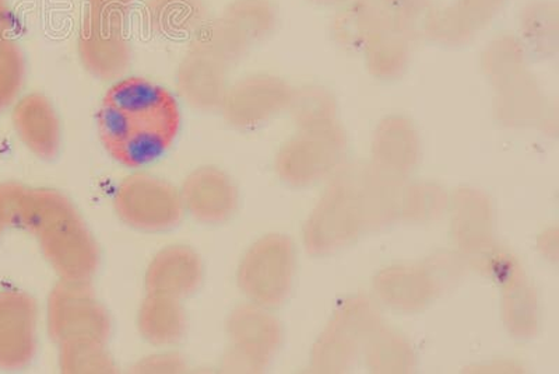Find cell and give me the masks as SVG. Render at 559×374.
<instances>
[{"label":"cell","mask_w":559,"mask_h":374,"mask_svg":"<svg viewBox=\"0 0 559 374\" xmlns=\"http://www.w3.org/2000/svg\"><path fill=\"white\" fill-rule=\"evenodd\" d=\"M105 151L122 166L142 167L166 153L181 128V109L166 87L123 79L105 93L97 113Z\"/></svg>","instance_id":"obj_1"},{"label":"cell","mask_w":559,"mask_h":374,"mask_svg":"<svg viewBox=\"0 0 559 374\" xmlns=\"http://www.w3.org/2000/svg\"><path fill=\"white\" fill-rule=\"evenodd\" d=\"M366 229L357 188V172L336 178L313 208L304 229L311 256L323 257L356 241Z\"/></svg>","instance_id":"obj_2"},{"label":"cell","mask_w":559,"mask_h":374,"mask_svg":"<svg viewBox=\"0 0 559 374\" xmlns=\"http://www.w3.org/2000/svg\"><path fill=\"white\" fill-rule=\"evenodd\" d=\"M296 276V249L292 238L269 234L245 253L237 281L249 302L264 308L282 306Z\"/></svg>","instance_id":"obj_3"},{"label":"cell","mask_w":559,"mask_h":374,"mask_svg":"<svg viewBox=\"0 0 559 374\" xmlns=\"http://www.w3.org/2000/svg\"><path fill=\"white\" fill-rule=\"evenodd\" d=\"M346 156L347 137L337 121L302 129L280 149L277 176L288 186H312L341 172Z\"/></svg>","instance_id":"obj_4"},{"label":"cell","mask_w":559,"mask_h":374,"mask_svg":"<svg viewBox=\"0 0 559 374\" xmlns=\"http://www.w3.org/2000/svg\"><path fill=\"white\" fill-rule=\"evenodd\" d=\"M382 328V318L371 301L362 296L347 299L334 312L326 330L314 343L312 367L324 373L348 371L369 339Z\"/></svg>","instance_id":"obj_5"},{"label":"cell","mask_w":559,"mask_h":374,"mask_svg":"<svg viewBox=\"0 0 559 374\" xmlns=\"http://www.w3.org/2000/svg\"><path fill=\"white\" fill-rule=\"evenodd\" d=\"M48 332L55 343L92 339L108 342L111 316L90 282L59 281L48 297Z\"/></svg>","instance_id":"obj_6"},{"label":"cell","mask_w":559,"mask_h":374,"mask_svg":"<svg viewBox=\"0 0 559 374\" xmlns=\"http://www.w3.org/2000/svg\"><path fill=\"white\" fill-rule=\"evenodd\" d=\"M114 207L123 223L147 233L171 231L185 213L181 192L166 179L144 173L132 174L119 184Z\"/></svg>","instance_id":"obj_7"},{"label":"cell","mask_w":559,"mask_h":374,"mask_svg":"<svg viewBox=\"0 0 559 374\" xmlns=\"http://www.w3.org/2000/svg\"><path fill=\"white\" fill-rule=\"evenodd\" d=\"M229 348L223 359L226 372L257 373L267 367L283 341L282 324L267 308L242 304L227 318Z\"/></svg>","instance_id":"obj_8"},{"label":"cell","mask_w":559,"mask_h":374,"mask_svg":"<svg viewBox=\"0 0 559 374\" xmlns=\"http://www.w3.org/2000/svg\"><path fill=\"white\" fill-rule=\"evenodd\" d=\"M43 256L63 281L92 282L99 268V247L79 212L59 219L37 236Z\"/></svg>","instance_id":"obj_9"},{"label":"cell","mask_w":559,"mask_h":374,"mask_svg":"<svg viewBox=\"0 0 559 374\" xmlns=\"http://www.w3.org/2000/svg\"><path fill=\"white\" fill-rule=\"evenodd\" d=\"M78 47L84 68L102 81L121 78L131 65V45L122 32V19L88 9Z\"/></svg>","instance_id":"obj_10"},{"label":"cell","mask_w":559,"mask_h":374,"mask_svg":"<svg viewBox=\"0 0 559 374\" xmlns=\"http://www.w3.org/2000/svg\"><path fill=\"white\" fill-rule=\"evenodd\" d=\"M483 268L501 283L502 320L509 332L522 339L536 336L540 326L537 294L515 259L493 249L484 257Z\"/></svg>","instance_id":"obj_11"},{"label":"cell","mask_w":559,"mask_h":374,"mask_svg":"<svg viewBox=\"0 0 559 374\" xmlns=\"http://www.w3.org/2000/svg\"><path fill=\"white\" fill-rule=\"evenodd\" d=\"M294 90L282 79L252 77L227 90L223 114L234 127L252 129L286 112Z\"/></svg>","instance_id":"obj_12"},{"label":"cell","mask_w":559,"mask_h":374,"mask_svg":"<svg viewBox=\"0 0 559 374\" xmlns=\"http://www.w3.org/2000/svg\"><path fill=\"white\" fill-rule=\"evenodd\" d=\"M38 307L29 294L0 292V367L19 371L37 351Z\"/></svg>","instance_id":"obj_13"},{"label":"cell","mask_w":559,"mask_h":374,"mask_svg":"<svg viewBox=\"0 0 559 374\" xmlns=\"http://www.w3.org/2000/svg\"><path fill=\"white\" fill-rule=\"evenodd\" d=\"M333 20L334 39L349 51H362L369 38L393 24L418 34V27L406 16L401 0H353L344 4Z\"/></svg>","instance_id":"obj_14"},{"label":"cell","mask_w":559,"mask_h":374,"mask_svg":"<svg viewBox=\"0 0 559 374\" xmlns=\"http://www.w3.org/2000/svg\"><path fill=\"white\" fill-rule=\"evenodd\" d=\"M506 3L507 0H452L428 14L423 32L433 43L459 47L484 32Z\"/></svg>","instance_id":"obj_15"},{"label":"cell","mask_w":559,"mask_h":374,"mask_svg":"<svg viewBox=\"0 0 559 374\" xmlns=\"http://www.w3.org/2000/svg\"><path fill=\"white\" fill-rule=\"evenodd\" d=\"M452 236L464 256L480 261L496 249V218L483 191L462 188L452 199Z\"/></svg>","instance_id":"obj_16"},{"label":"cell","mask_w":559,"mask_h":374,"mask_svg":"<svg viewBox=\"0 0 559 374\" xmlns=\"http://www.w3.org/2000/svg\"><path fill=\"white\" fill-rule=\"evenodd\" d=\"M181 198L185 211L203 224H223L236 214L239 196L236 184L223 170L201 167L183 182Z\"/></svg>","instance_id":"obj_17"},{"label":"cell","mask_w":559,"mask_h":374,"mask_svg":"<svg viewBox=\"0 0 559 374\" xmlns=\"http://www.w3.org/2000/svg\"><path fill=\"white\" fill-rule=\"evenodd\" d=\"M203 282V264L191 247L169 246L148 264L144 288L147 293L182 301L199 291Z\"/></svg>","instance_id":"obj_18"},{"label":"cell","mask_w":559,"mask_h":374,"mask_svg":"<svg viewBox=\"0 0 559 374\" xmlns=\"http://www.w3.org/2000/svg\"><path fill=\"white\" fill-rule=\"evenodd\" d=\"M421 143L411 119L394 116L379 122L372 139V166L407 179L417 167Z\"/></svg>","instance_id":"obj_19"},{"label":"cell","mask_w":559,"mask_h":374,"mask_svg":"<svg viewBox=\"0 0 559 374\" xmlns=\"http://www.w3.org/2000/svg\"><path fill=\"white\" fill-rule=\"evenodd\" d=\"M13 124L23 143L43 161H53L62 147V127L57 109L43 94L32 93L20 100Z\"/></svg>","instance_id":"obj_20"},{"label":"cell","mask_w":559,"mask_h":374,"mask_svg":"<svg viewBox=\"0 0 559 374\" xmlns=\"http://www.w3.org/2000/svg\"><path fill=\"white\" fill-rule=\"evenodd\" d=\"M439 281L431 269L393 267L379 272L373 289L379 301L397 312L423 311L439 291Z\"/></svg>","instance_id":"obj_21"},{"label":"cell","mask_w":559,"mask_h":374,"mask_svg":"<svg viewBox=\"0 0 559 374\" xmlns=\"http://www.w3.org/2000/svg\"><path fill=\"white\" fill-rule=\"evenodd\" d=\"M407 179L393 177L369 164L357 172V188L366 229H382L402 221Z\"/></svg>","instance_id":"obj_22"},{"label":"cell","mask_w":559,"mask_h":374,"mask_svg":"<svg viewBox=\"0 0 559 374\" xmlns=\"http://www.w3.org/2000/svg\"><path fill=\"white\" fill-rule=\"evenodd\" d=\"M226 68L204 49L194 47L179 68V92L193 107L222 108L227 94Z\"/></svg>","instance_id":"obj_23"},{"label":"cell","mask_w":559,"mask_h":374,"mask_svg":"<svg viewBox=\"0 0 559 374\" xmlns=\"http://www.w3.org/2000/svg\"><path fill=\"white\" fill-rule=\"evenodd\" d=\"M496 87V114L499 122L511 128H527L542 121L546 114V100L536 79L527 69Z\"/></svg>","instance_id":"obj_24"},{"label":"cell","mask_w":559,"mask_h":374,"mask_svg":"<svg viewBox=\"0 0 559 374\" xmlns=\"http://www.w3.org/2000/svg\"><path fill=\"white\" fill-rule=\"evenodd\" d=\"M187 313L178 299L147 293L138 314V328L154 347H171L187 332Z\"/></svg>","instance_id":"obj_25"},{"label":"cell","mask_w":559,"mask_h":374,"mask_svg":"<svg viewBox=\"0 0 559 374\" xmlns=\"http://www.w3.org/2000/svg\"><path fill=\"white\" fill-rule=\"evenodd\" d=\"M414 37L411 30L393 24L369 38L361 51L369 73L383 81L401 78L411 61Z\"/></svg>","instance_id":"obj_26"},{"label":"cell","mask_w":559,"mask_h":374,"mask_svg":"<svg viewBox=\"0 0 559 374\" xmlns=\"http://www.w3.org/2000/svg\"><path fill=\"white\" fill-rule=\"evenodd\" d=\"M76 211L63 194L47 188H24L20 199L16 227L24 229L35 237L39 233Z\"/></svg>","instance_id":"obj_27"},{"label":"cell","mask_w":559,"mask_h":374,"mask_svg":"<svg viewBox=\"0 0 559 374\" xmlns=\"http://www.w3.org/2000/svg\"><path fill=\"white\" fill-rule=\"evenodd\" d=\"M367 366L377 373H407L416 366V353L411 343L386 328L369 339L366 348Z\"/></svg>","instance_id":"obj_28"},{"label":"cell","mask_w":559,"mask_h":374,"mask_svg":"<svg viewBox=\"0 0 559 374\" xmlns=\"http://www.w3.org/2000/svg\"><path fill=\"white\" fill-rule=\"evenodd\" d=\"M558 9L556 3L536 2L528 4L522 14L523 45L536 55L547 57L558 47Z\"/></svg>","instance_id":"obj_29"},{"label":"cell","mask_w":559,"mask_h":374,"mask_svg":"<svg viewBox=\"0 0 559 374\" xmlns=\"http://www.w3.org/2000/svg\"><path fill=\"white\" fill-rule=\"evenodd\" d=\"M59 366L68 374L114 373L117 371L107 343L78 339L59 343Z\"/></svg>","instance_id":"obj_30"},{"label":"cell","mask_w":559,"mask_h":374,"mask_svg":"<svg viewBox=\"0 0 559 374\" xmlns=\"http://www.w3.org/2000/svg\"><path fill=\"white\" fill-rule=\"evenodd\" d=\"M526 47L513 36H499L484 49L481 67L493 86L526 71Z\"/></svg>","instance_id":"obj_31"},{"label":"cell","mask_w":559,"mask_h":374,"mask_svg":"<svg viewBox=\"0 0 559 374\" xmlns=\"http://www.w3.org/2000/svg\"><path fill=\"white\" fill-rule=\"evenodd\" d=\"M288 109L299 131L336 122L337 104L322 87L294 90Z\"/></svg>","instance_id":"obj_32"},{"label":"cell","mask_w":559,"mask_h":374,"mask_svg":"<svg viewBox=\"0 0 559 374\" xmlns=\"http://www.w3.org/2000/svg\"><path fill=\"white\" fill-rule=\"evenodd\" d=\"M223 20L252 44L272 33L276 26V12L264 0H239Z\"/></svg>","instance_id":"obj_33"},{"label":"cell","mask_w":559,"mask_h":374,"mask_svg":"<svg viewBox=\"0 0 559 374\" xmlns=\"http://www.w3.org/2000/svg\"><path fill=\"white\" fill-rule=\"evenodd\" d=\"M448 207L445 191L436 184H408L402 209V221L431 222L441 218Z\"/></svg>","instance_id":"obj_34"},{"label":"cell","mask_w":559,"mask_h":374,"mask_svg":"<svg viewBox=\"0 0 559 374\" xmlns=\"http://www.w3.org/2000/svg\"><path fill=\"white\" fill-rule=\"evenodd\" d=\"M26 63L22 51L12 42L0 45V112L17 97L23 86Z\"/></svg>","instance_id":"obj_35"},{"label":"cell","mask_w":559,"mask_h":374,"mask_svg":"<svg viewBox=\"0 0 559 374\" xmlns=\"http://www.w3.org/2000/svg\"><path fill=\"white\" fill-rule=\"evenodd\" d=\"M156 12H166L159 14L158 26L168 33H181L182 30L192 26L191 20L197 16V4L191 0H159Z\"/></svg>","instance_id":"obj_36"},{"label":"cell","mask_w":559,"mask_h":374,"mask_svg":"<svg viewBox=\"0 0 559 374\" xmlns=\"http://www.w3.org/2000/svg\"><path fill=\"white\" fill-rule=\"evenodd\" d=\"M185 371H187V363L175 353L150 357L134 366V372L138 373H182Z\"/></svg>","instance_id":"obj_37"},{"label":"cell","mask_w":559,"mask_h":374,"mask_svg":"<svg viewBox=\"0 0 559 374\" xmlns=\"http://www.w3.org/2000/svg\"><path fill=\"white\" fill-rule=\"evenodd\" d=\"M90 10L107 14V16L123 19L131 8L133 0H88Z\"/></svg>","instance_id":"obj_38"},{"label":"cell","mask_w":559,"mask_h":374,"mask_svg":"<svg viewBox=\"0 0 559 374\" xmlns=\"http://www.w3.org/2000/svg\"><path fill=\"white\" fill-rule=\"evenodd\" d=\"M402 2L407 10H411L412 16L424 24L428 14L436 9L437 0H402Z\"/></svg>","instance_id":"obj_39"},{"label":"cell","mask_w":559,"mask_h":374,"mask_svg":"<svg viewBox=\"0 0 559 374\" xmlns=\"http://www.w3.org/2000/svg\"><path fill=\"white\" fill-rule=\"evenodd\" d=\"M558 233L556 229L554 231H548L546 234H543L540 238V249L546 257L554 259L556 261L558 257Z\"/></svg>","instance_id":"obj_40"},{"label":"cell","mask_w":559,"mask_h":374,"mask_svg":"<svg viewBox=\"0 0 559 374\" xmlns=\"http://www.w3.org/2000/svg\"><path fill=\"white\" fill-rule=\"evenodd\" d=\"M13 20L7 8V3H0V45L10 42L9 33L12 32Z\"/></svg>","instance_id":"obj_41"},{"label":"cell","mask_w":559,"mask_h":374,"mask_svg":"<svg viewBox=\"0 0 559 374\" xmlns=\"http://www.w3.org/2000/svg\"><path fill=\"white\" fill-rule=\"evenodd\" d=\"M314 3L319 4H328V7H332V4H347L353 2V0H312Z\"/></svg>","instance_id":"obj_42"},{"label":"cell","mask_w":559,"mask_h":374,"mask_svg":"<svg viewBox=\"0 0 559 374\" xmlns=\"http://www.w3.org/2000/svg\"><path fill=\"white\" fill-rule=\"evenodd\" d=\"M4 224L2 222V219H0V234L3 232Z\"/></svg>","instance_id":"obj_43"},{"label":"cell","mask_w":559,"mask_h":374,"mask_svg":"<svg viewBox=\"0 0 559 374\" xmlns=\"http://www.w3.org/2000/svg\"><path fill=\"white\" fill-rule=\"evenodd\" d=\"M0 3H7V0H0Z\"/></svg>","instance_id":"obj_44"}]
</instances>
